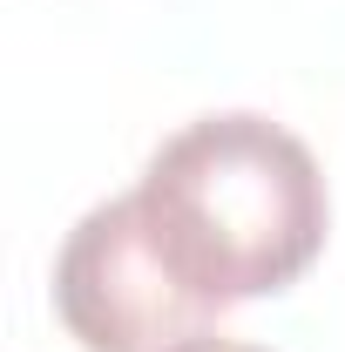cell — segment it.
Here are the masks:
<instances>
[{
	"label": "cell",
	"instance_id": "3",
	"mask_svg": "<svg viewBox=\"0 0 345 352\" xmlns=\"http://www.w3.org/2000/svg\"><path fill=\"white\" fill-rule=\"evenodd\" d=\"M176 352H264V346H244V339H216V332H197V339H183Z\"/></svg>",
	"mask_w": 345,
	"mask_h": 352
},
{
	"label": "cell",
	"instance_id": "1",
	"mask_svg": "<svg viewBox=\"0 0 345 352\" xmlns=\"http://www.w3.org/2000/svg\"><path fill=\"white\" fill-rule=\"evenodd\" d=\"M135 204L163 264L216 311L285 292L325 244L318 156L251 109L176 129L149 156Z\"/></svg>",
	"mask_w": 345,
	"mask_h": 352
},
{
	"label": "cell",
	"instance_id": "2",
	"mask_svg": "<svg viewBox=\"0 0 345 352\" xmlns=\"http://www.w3.org/2000/svg\"><path fill=\"white\" fill-rule=\"evenodd\" d=\"M54 311L88 352H176L216 318V305L163 264L135 190L95 204L68 230L54 258Z\"/></svg>",
	"mask_w": 345,
	"mask_h": 352
}]
</instances>
